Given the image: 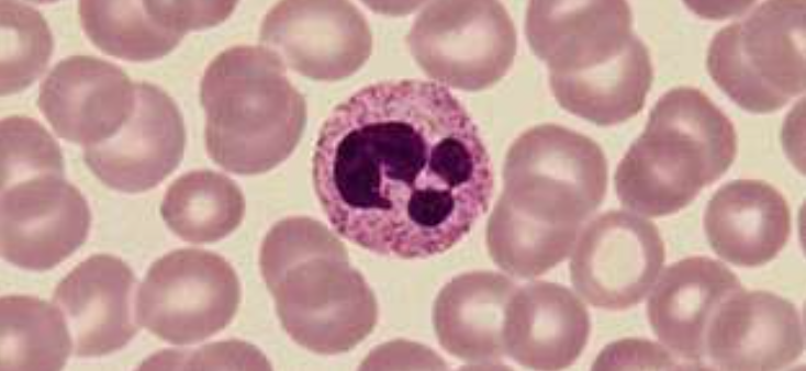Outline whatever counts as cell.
I'll return each mask as SVG.
<instances>
[{
	"label": "cell",
	"mask_w": 806,
	"mask_h": 371,
	"mask_svg": "<svg viewBox=\"0 0 806 371\" xmlns=\"http://www.w3.org/2000/svg\"><path fill=\"white\" fill-rule=\"evenodd\" d=\"M312 178L334 229L373 254H443L488 211L494 177L461 102L418 79L369 85L324 122Z\"/></svg>",
	"instance_id": "cell-1"
},
{
	"label": "cell",
	"mask_w": 806,
	"mask_h": 371,
	"mask_svg": "<svg viewBox=\"0 0 806 371\" xmlns=\"http://www.w3.org/2000/svg\"><path fill=\"white\" fill-rule=\"evenodd\" d=\"M503 182L486 225L488 250L508 274L535 278L564 260L603 202L607 162L590 137L541 124L511 145Z\"/></svg>",
	"instance_id": "cell-2"
},
{
	"label": "cell",
	"mask_w": 806,
	"mask_h": 371,
	"mask_svg": "<svg viewBox=\"0 0 806 371\" xmlns=\"http://www.w3.org/2000/svg\"><path fill=\"white\" fill-rule=\"evenodd\" d=\"M525 31L564 110L603 126L641 111L653 71L627 2L533 1Z\"/></svg>",
	"instance_id": "cell-3"
},
{
	"label": "cell",
	"mask_w": 806,
	"mask_h": 371,
	"mask_svg": "<svg viewBox=\"0 0 806 371\" xmlns=\"http://www.w3.org/2000/svg\"><path fill=\"white\" fill-rule=\"evenodd\" d=\"M259 263L281 325L300 346L336 355L373 330L374 294L350 266L345 245L318 221L291 216L276 223L262 240Z\"/></svg>",
	"instance_id": "cell-4"
},
{
	"label": "cell",
	"mask_w": 806,
	"mask_h": 371,
	"mask_svg": "<svg viewBox=\"0 0 806 371\" xmlns=\"http://www.w3.org/2000/svg\"><path fill=\"white\" fill-rule=\"evenodd\" d=\"M205 147L211 159L237 175L266 172L286 160L301 139L306 104L286 65L264 46L220 53L200 86Z\"/></svg>",
	"instance_id": "cell-5"
},
{
	"label": "cell",
	"mask_w": 806,
	"mask_h": 371,
	"mask_svg": "<svg viewBox=\"0 0 806 371\" xmlns=\"http://www.w3.org/2000/svg\"><path fill=\"white\" fill-rule=\"evenodd\" d=\"M736 153V131L726 114L703 91L673 88L657 101L619 161L617 198L647 216L675 213L719 179Z\"/></svg>",
	"instance_id": "cell-6"
},
{
	"label": "cell",
	"mask_w": 806,
	"mask_h": 371,
	"mask_svg": "<svg viewBox=\"0 0 806 371\" xmlns=\"http://www.w3.org/2000/svg\"><path fill=\"white\" fill-rule=\"evenodd\" d=\"M805 1H766L713 37L706 65L739 106L769 113L805 89Z\"/></svg>",
	"instance_id": "cell-7"
},
{
	"label": "cell",
	"mask_w": 806,
	"mask_h": 371,
	"mask_svg": "<svg viewBox=\"0 0 806 371\" xmlns=\"http://www.w3.org/2000/svg\"><path fill=\"white\" fill-rule=\"evenodd\" d=\"M406 42L429 78L463 91L497 82L512 66L517 47L513 21L497 1L428 3Z\"/></svg>",
	"instance_id": "cell-8"
},
{
	"label": "cell",
	"mask_w": 806,
	"mask_h": 371,
	"mask_svg": "<svg viewBox=\"0 0 806 371\" xmlns=\"http://www.w3.org/2000/svg\"><path fill=\"white\" fill-rule=\"evenodd\" d=\"M239 302L233 267L212 251L186 248L152 265L136 294L135 316L160 339L189 345L224 329Z\"/></svg>",
	"instance_id": "cell-9"
},
{
	"label": "cell",
	"mask_w": 806,
	"mask_h": 371,
	"mask_svg": "<svg viewBox=\"0 0 806 371\" xmlns=\"http://www.w3.org/2000/svg\"><path fill=\"white\" fill-rule=\"evenodd\" d=\"M663 261L664 245L653 223L625 211H608L581 232L570 276L587 303L620 311L646 296Z\"/></svg>",
	"instance_id": "cell-10"
},
{
	"label": "cell",
	"mask_w": 806,
	"mask_h": 371,
	"mask_svg": "<svg viewBox=\"0 0 806 371\" xmlns=\"http://www.w3.org/2000/svg\"><path fill=\"white\" fill-rule=\"evenodd\" d=\"M260 41L291 69L323 81L352 75L372 49L365 15L347 1L279 2L262 20Z\"/></svg>",
	"instance_id": "cell-11"
},
{
	"label": "cell",
	"mask_w": 806,
	"mask_h": 371,
	"mask_svg": "<svg viewBox=\"0 0 806 371\" xmlns=\"http://www.w3.org/2000/svg\"><path fill=\"white\" fill-rule=\"evenodd\" d=\"M91 214L80 191L58 175H42L1 188L0 249L10 263L48 270L86 240Z\"/></svg>",
	"instance_id": "cell-12"
},
{
	"label": "cell",
	"mask_w": 806,
	"mask_h": 371,
	"mask_svg": "<svg viewBox=\"0 0 806 371\" xmlns=\"http://www.w3.org/2000/svg\"><path fill=\"white\" fill-rule=\"evenodd\" d=\"M135 108L110 138L83 147L90 170L108 187L147 191L160 183L183 156L186 132L175 101L159 87L135 82Z\"/></svg>",
	"instance_id": "cell-13"
},
{
	"label": "cell",
	"mask_w": 806,
	"mask_h": 371,
	"mask_svg": "<svg viewBox=\"0 0 806 371\" xmlns=\"http://www.w3.org/2000/svg\"><path fill=\"white\" fill-rule=\"evenodd\" d=\"M136 87L117 66L74 55L40 86L37 105L56 134L83 147L112 137L134 111Z\"/></svg>",
	"instance_id": "cell-14"
},
{
	"label": "cell",
	"mask_w": 806,
	"mask_h": 371,
	"mask_svg": "<svg viewBox=\"0 0 806 371\" xmlns=\"http://www.w3.org/2000/svg\"><path fill=\"white\" fill-rule=\"evenodd\" d=\"M804 348V322L793 303L742 288L719 304L705 336V355L725 370L782 369Z\"/></svg>",
	"instance_id": "cell-15"
},
{
	"label": "cell",
	"mask_w": 806,
	"mask_h": 371,
	"mask_svg": "<svg viewBox=\"0 0 806 371\" xmlns=\"http://www.w3.org/2000/svg\"><path fill=\"white\" fill-rule=\"evenodd\" d=\"M135 284L122 259L103 254L83 260L58 283L53 302L66 321L75 356L108 355L135 336Z\"/></svg>",
	"instance_id": "cell-16"
},
{
	"label": "cell",
	"mask_w": 806,
	"mask_h": 371,
	"mask_svg": "<svg viewBox=\"0 0 806 371\" xmlns=\"http://www.w3.org/2000/svg\"><path fill=\"white\" fill-rule=\"evenodd\" d=\"M590 317L582 301L568 288L537 281L517 289L505 314V352L535 370H560L583 351Z\"/></svg>",
	"instance_id": "cell-17"
},
{
	"label": "cell",
	"mask_w": 806,
	"mask_h": 371,
	"mask_svg": "<svg viewBox=\"0 0 806 371\" xmlns=\"http://www.w3.org/2000/svg\"><path fill=\"white\" fill-rule=\"evenodd\" d=\"M741 283L724 263L689 257L664 270L648 303L647 315L659 340L679 357L701 361L713 314Z\"/></svg>",
	"instance_id": "cell-18"
},
{
	"label": "cell",
	"mask_w": 806,
	"mask_h": 371,
	"mask_svg": "<svg viewBox=\"0 0 806 371\" xmlns=\"http://www.w3.org/2000/svg\"><path fill=\"white\" fill-rule=\"evenodd\" d=\"M704 228L720 258L739 267H758L785 246L791 233L790 207L765 181L734 180L708 201Z\"/></svg>",
	"instance_id": "cell-19"
},
{
	"label": "cell",
	"mask_w": 806,
	"mask_h": 371,
	"mask_svg": "<svg viewBox=\"0 0 806 371\" xmlns=\"http://www.w3.org/2000/svg\"><path fill=\"white\" fill-rule=\"evenodd\" d=\"M516 290L510 278L493 271L455 277L434 304L433 323L440 346L473 363L504 357L505 314Z\"/></svg>",
	"instance_id": "cell-20"
},
{
	"label": "cell",
	"mask_w": 806,
	"mask_h": 371,
	"mask_svg": "<svg viewBox=\"0 0 806 371\" xmlns=\"http://www.w3.org/2000/svg\"><path fill=\"white\" fill-rule=\"evenodd\" d=\"M79 16L96 46L132 61L167 55L187 33L168 1H81Z\"/></svg>",
	"instance_id": "cell-21"
},
{
	"label": "cell",
	"mask_w": 806,
	"mask_h": 371,
	"mask_svg": "<svg viewBox=\"0 0 806 371\" xmlns=\"http://www.w3.org/2000/svg\"><path fill=\"white\" fill-rule=\"evenodd\" d=\"M160 213L167 226L181 239L194 244L213 243L239 226L245 214V199L238 186L225 175L193 170L169 186Z\"/></svg>",
	"instance_id": "cell-22"
},
{
	"label": "cell",
	"mask_w": 806,
	"mask_h": 371,
	"mask_svg": "<svg viewBox=\"0 0 806 371\" xmlns=\"http://www.w3.org/2000/svg\"><path fill=\"white\" fill-rule=\"evenodd\" d=\"M1 370H59L72 348L60 311L30 295L0 301Z\"/></svg>",
	"instance_id": "cell-23"
},
{
	"label": "cell",
	"mask_w": 806,
	"mask_h": 371,
	"mask_svg": "<svg viewBox=\"0 0 806 371\" xmlns=\"http://www.w3.org/2000/svg\"><path fill=\"white\" fill-rule=\"evenodd\" d=\"M1 94L29 87L45 70L53 52L52 32L34 8L14 1L0 2Z\"/></svg>",
	"instance_id": "cell-24"
},
{
	"label": "cell",
	"mask_w": 806,
	"mask_h": 371,
	"mask_svg": "<svg viewBox=\"0 0 806 371\" xmlns=\"http://www.w3.org/2000/svg\"><path fill=\"white\" fill-rule=\"evenodd\" d=\"M1 188L42 175L64 176L60 147L37 121L23 115L0 124Z\"/></svg>",
	"instance_id": "cell-25"
}]
</instances>
